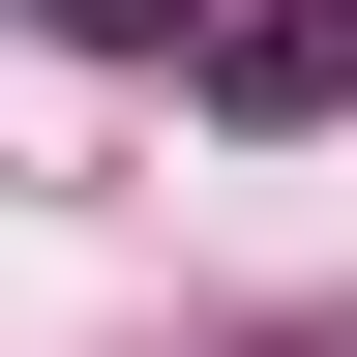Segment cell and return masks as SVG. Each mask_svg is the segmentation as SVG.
I'll return each mask as SVG.
<instances>
[{"label":"cell","mask_w":357,"mask_h":357,"mask_svg":"<svg viewBox=\"0 0 357 357\" xmlns=\"http://www.w3.org/2000/svg\"><path fill=\"white\" fill-rule=\"evenodd\" d=\"M30 30H178V0H30Z\"/></svg>","instance_id":"6da1fadb"}]
</instances>
